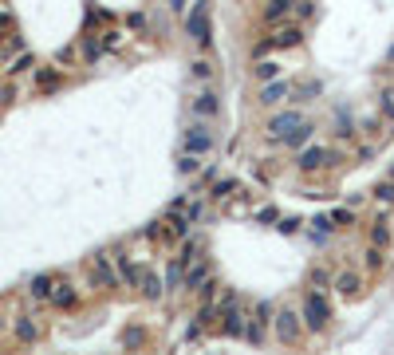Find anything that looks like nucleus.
<instances>
[{"instance_id": "nucleus-25", "label": "nucleus", "mask_w": 394, "mask_h": 355, "mask_svg": "<svg viewBox=\"0 0 394 355\" xmlns=\"http://www.w3.org/2000/svg\"><path fill=\"white\" fill-rule=\"evenodd\" d=\"M378 107H382V114H386V123L394 127V87H386V91H382V99H378Z\"/></svg>"}, {"instance_id": "nucleus-5", "label": "nucleus", "mask_w": 394, "mask_h": 355, "mask_svg": "<svg viewBox=\"0 0 394 355\" xmlns=\"http://www.w3.org/2000/svg\"><path fill=\"white\" fill-rule=\"evenodd\" d=\"M331 158H335V150H328V146H308V150L296 158V166L304 170V174H315V170L331 166Z\"/></svg>"}, {"instance_id": "nucleus-34", "label": "nucleus", "mask_w": 394, "mask_h": 355, "mask_svg": "<svg viewBox=\"0 0 394 355\" xmlns=\"http://www.w3.org/2000/svg\"><path fill=\"white\" fill-rule=\"evenodd\" d=\"M351 221V210H335L331 213V225H347Z\"/></svg>"}, {"instance_id": "nucleus-3", "label": "nucleus", "mask_w": 394, "mask_h": 355, "mask_svg": "<svg viewBox=\"0 0 394 355\" xmlns=\"http://www.w3.org/2000/svg\"><path fill=\"white\" fill-rule=\"evenodd\" d=\"M272 323H276V339H280V343H296V339H299V328H304L299 312H292V308H280Z\"/></svg>"}, {"instance_id": "nucleus-29", "label": "nucleus", "mask_w": 394, "mask_h": 355, "mask_svg": "<svg viewBox=\"0 0 394 355\" xmlns=\"http://www.w3.org/2000/svg\"><path fill=\"white\" fill-rule=\"evenodd\" d=\"M193 75H197V79H209V75H213V64H209V60H193Z\"/></svg>"}, {"instance_id": "nucleus-4", "label": "nucleus", "mask_w": 394, "mask_h": 355, "mask_svg": "<svg viewBox=\"0 0 394 355\" xmlns=\"http://www.w3.org/2000/svg\"><path fill=\"white\" fill-rule=\"evenodd\" d=\"M299 127H304L299 111H280V114H272V119H268V134H272V138H292Z\"/></svg>"}, {"instance_id": "nucleus-36", "label": "nucleus", "mask_w": 394, "mask_h": 355, "mask_svg": "<svg viewBox=\"0 0 394 355\" xmlns=\"http://www.w3.org/2000/svg\"><path fill=\"white\" fill-rule=\"evenodd\" d=\"M378 197H382V201H394V186H378Z\"/></svg>"}, {"instance_id": "nucleus-6", "label": "nucleus", "mask_w": 394, "mask_h": 355, "mask_svg": "<svg viewBox=\"0 0 394 355\" xmlns=\"http://www.w3.org/2000/svg\"><path fill=\"white\" fill-rule=\"evenodd\" d=\"M110 260H114V273H119V280H123V284H130V289H138L142 269H134V260L126 257V253H110Z\"/></svg>"}, {"instance_id": "nucleus-35", "label": "nucleus", "mask_w": 394, "mask_h": 355, "mask_svg": "<svg viewBox=\"0 0 394 355\" xmlns=\"http://www.w3.org/2000/svg\"><path fill=\"white\" fill-rule=\"evenodd\" d=\"M130 28H146V16H142V12H130Z\"/></svg>"}, {"instance_id": "nucleus-15", "label": "nucleus", "mask_w": 394, "mask_h": 355, "mask_svg": "<svg viewBox=\"0 0 394 355\" xmlns=\"http://www.w3.org/2000/svg\"><path fill=\"white\" fill-rule=\"evenodd\" d=\"M359 289H362V276L359 273H339V276H335V292L347 296V300H351V296H359Z\"/></svg>"}, {"instance_id": "nucleus-31", "label": "nucleus", "mask_w": 394, "mask_h": 355, "mask_svg": "<svg viewBox=\"0 0 394 355\" xmlns=\"http://www.w3.org/2000/svg\"><path fill=\"white\" fill-rule=\"evenodd\" d=\"M99 51H103V44L87 40V44H83V60H87V64H95V60H99Z\"/></svg>"}, {"instance_id": "nucleus-12", "label": "nucleus", "mask_w": 394, "mask_h": 355, "mask_svg": "<svg viewBox=\"0 0 394 355\" xmlns=\"http://www.w3.org/2000/svg\"><path fill=\"white\" fill-rule=\"evenodd\" d=\"M186 233H189V221L177 210H170V217L162 221V237H166V241H177V237H186Z\"/></svg>"}, {"instance_id": "nucleus-39", "label": "nucleus", "mask_w": 394, "mask_h": 355, "mask_svg": "<svg viewBox=\"0 0 394 355\" xmlns=\"http://www.w3.org/2000/svg\"><path fill=\"white\" fill-rule=\"evenodd\" d=\"M386 60H391V64H394V44H391V48H386Z\"/></svg>"}, {"instance_id": "nucleus-17", "label": "nucleus", "mask_w": 394, "mask_h": 355, "mask_svg": "<svg viewBox=\"0 0 394 355\" xmlns=\"http://www.w3.org/2000/svg\"><path fill=\"white\" fill-rule=\"evenodd\" d=\"M28 292H32V300H51V292H56V280H51V276H47V273L32 276Z\"/></svg>"}, {"instance_id": "nucleus-33", "label": "nucleus", "mask_w": 394, "mask_h": 355, "mask_svg": "<svg viewBox=\"0 0 394 355\" xmlns=\"http://www.w3.org/2000/svg\"><path fill=\"white\" fill-rule=\"evenodd\" d=\"M233 190H236V186H233V182H221V186H217V190H213V197H221V201H225V197H229V194H233Z\"/></svg>"}, {"instance_id": "nucleus-21", "label": "nucleus", "mask_w": 394, "mask_h": 355, "mask_svg": "<svg viewBox=\"0 0 394 355\" xmlns=\"http://www.w3.org/2000/svg\"><path fill=\"white\" fill-rule=\"evenodd\" d=\"M280 71H284V67L276 64V60H260V64H256V79H260V83L268 87V83L280 79Z\"/></svg>"}, {"instance_id": "nucleus-30", "label": "nucleus", "mask_w": 394, "mask_h": 355, "mask_svg": "<svg viewBox=\"0 0 394 355\" xmlns=\"http://www.w3.org/2000/svg\"><path fill=\"white\" fill-rule=\"evenodd\" d=\"M197 166H201V162L193 158V154H182V158H177V170H182V174H193Z\"/></svg>"}, {"instance_id": "nucleus-14", "label": "nucleus", "mask_w": 394, "mask_h": 355, "mask_svg": "<svg viewBox=\"0 0 394 355\" xmlns=\"http://www.w3.org/2000/svg\"><path fill=\"white\" fill-rule=\"evenodd\" d=\"M217 111H221V103L213 91H201V95L193 99V114H197V119H213Z\"/></svg>"}, {"instance_id": "nucleus-10", "label": "nucleus", "mask_w": 394, "mask_h": 355, "mask_svg": "<svg viewBox=\"0 0 394 355\" xmlns=\"http://www.w3.org/2000/svg\"><path fill=\"white\" fill-rule=\"evenodd\" d=\"M245 328H249V323L236 312V296H225V332H229V336H245Z\"/></svg>"}, {"instance_id": "nucleus-23", "label": "nucleus", "mask_w": 394, "mask_h": 355, "mask_svg": "<svg viewBox=\"0 0 394 355\" xmlns=\"http://www.w3.org/2000/svg\"><path fill=\"white\" fill-rule=\"evenodd\" d=\"M51 304H56V308H71V304H75V289H71V284H56Z\"/></svg>"}, {"instance_id": "nucleus-22", "label": "nucleus", "mask_w": 394, "mask_h": 355, "mask_svg": "<svg viewBox=\"0 0 394 355\" xmlns=\"http://www.w3.org/2000/svg\"><path fill=\"white\" fill-rule=\"evenodd\" d=\"M16 336L24 339V343H36V339H40V328H36V320L20 316V320H16Z\"/></svg>"}, {"instance_id": "nucleus-24", "label": "nucleus", "mask_w": 394, "mask_h": 355, "mask_svg": "<svg viewBox=\"0 0 394 355\" xmlns=\"http://www.w3.org/2000/svg\"><path fill=\"white\" fill-rule=\"evenodd\" d=\"M36 87H40V91H51V87H60V71H56V67H44V71L36 75Z\"/></svg>"}, {"instance_id": "nucleus-32", "label": "nucleus", "mask_w": 394, "mask_h": 355, "mask_svg": "<svg viewBox=\"0 0 394 355\" xmlns=\"http://www.w3.org/2000/svg\"><path fill=\"white\" fill-rule=\"evenodd\" d=\"M28 67H32V56H20V60L8 67V75H20V71H28Z\"/></svg>"}, {"instance_id": "nucleus-11", "label": "nucleus", "mask_w": 394, "mask_h": 355, "mask_svg": "<svg viewBox=\"0 0 394 355\" xmlns=\"http://www.w3.org/2000/svg\"><path fill=\"white\" fill-rule=\"evenodd\" d=\"M209 265H193V269H189L186 273V289H193V292H205V296H209V292H213V284H209Z\"/></svg>"}, {"instance_id": "nucleus-13", "label": "nucleus", "mask_w": 394, "mask_h": 355, "mask_svg": "<svg viewBox=\"0 0 394 355\" xmlns=\"http://www.w3.org/2000/svg\"><path fill=\"white\" fill-rule=\"evenodd\" d=\"M95 276L103 280V289H114V284H119V273H114V265H110V253H99V257H95Z\"/></svg>"}, {"instance_id": "nucleus-7", "label": "nucleus", "mask_w": 394, "mask_h": 355, "mask_svg": "<svg viewBox=\"0 0 394 355\" xmlns=\"http://www.w3.org/2000/svg\"><path fill=\"white\" fill-rule=\"evenodd\" d=\"M189 36L197 40V44H209V8L197 4L193 12H189Z\"/></svg>"}, {"instance_id": "nucleus-28", "label": "nucleus", "mask_w": 394, "mask_h": 355, "mask_svg": "<svg viewBox=\"0 0 394 355\" xmlns=\"http://www.w3.org/2000/svg\"><path fill=\"white\" fill-rule=\"evenodd\" d=\"M308 138H312V127L304 123V127H299L296 134H292V138H284V143H288V146H304V143H308Z\"/></svg>"}, {"instance_id": "nucleus-20", "label": "nucleus", "mask_w": 394, "mask_h": 355, "mask_svg": "<svg viewBox=\"0 0 394 355\" xmlns=\"http://www.w3.org/2000/svg\"><path fill=\"white\" fill-rule=\"evenodd\" d=\"M284 16H292V4H288V0H276V4H268V8H264V16H260V20L280 28V20H284Z\"/></svg>"}, {"instance_id": "nucleus-18", "label": "nucleus", "mask_w": 394, "mask_h": 355, "mask_svg": "<svg viewBox=\"0 0 394 355\" xmlns=\"http://www.w3.org/2000/svg\"><path fill=\"white\" fill-rule=\"evenodd\" d=\"M138 289H142V296H146V300H158V296H162V276L150 273V269H142Z\"/></svg>"}, {"instance_id": "nucleus-27", "label": "nucleus", "mask_w": 394, "mask_h": 355, "mask_svg": "<svg viewBox=\"0 0 394 355\" xmlns=\"http://www.w3.org/2000/svg\"><path fill=\"white\" fill-rule=\"evenodd\" d=\"M362 257H367V269H382V260H386V257H382V249H375V245H371Z\"/></svg>"}, {"instance_id": "nucleus-1", "label": "nucleus", "mask_w": 394, "mask_h": 355, "mask_svg": "<svg viewBox=\"0 0 394 355\" xmlns=\"http://www.w3.org/2000/svg\"><path fill=\"white\" fill-rule=\"evenodd\" d=\"M299 320H304V328H308V332H323V328H328L331 308H328V300H323V292H308V296H304Z\"/></svg>"}, {"instance_id": "nucleus-8", "label": "nucleus", "mask_w": 394, "mask_h": 355, "mask_svg": "<svg viewBox=\"0 0 394 355\" xmlns=\"http://www.w3.org/2000/svg\"><path fill=\"white\" fill-rule=\"evenodd\" d=\"M299 40H304V32H299V24H280L276 32L268 36V44H272V48H296Z\"/></svg>"}, {"instance_id": "nucleus-19", "label": "nucleus", "mask_w": 394, "mask_h": 355, "mask_svg": "<svg viewBox=\"0 0 394 355\" xmlns=\"http://www.w3.org/2000/svg\"><path fill=\"white\" fill-rule=\"evenodd\" d=\"M371 245H375V249H386V245H391V221H386V217L371 221Z\"/></svg>"}, {"instance_id": "nucleus-2", "label": "nucleus", "mask_w": 394, "mask_h": 355, "mask_svg": "<svg viewBox=\"0 0 394 355\" xmlns=\"http://www.w3.org/2000/svg\"><path fill=\"white\" fill-rule=\"evenodd\" d=\"M213 150V130L205 127V123H193V127L182 134V154H193V158H201Z\"/></svg>"}, {"instance_id": "nucleus-26", "label": "nucleus", "mask_w": 394, "mask_h": 355, "mask_svg": "<svg viewBox=\"0 0 394 355\" xmlns=\"http://www.w3.org/2000/svg\"><path fill=\"white\" fill-rule=\"evenodd\" d=\"M296 95H299V103H312V95H319V83L308 79V83H304V87L296 91Z\"/></svg>"}, {"instance_id": "nucleus-38", "label": "nucleus", "mask_w": 394, "mask_h": 355, "mask_svg": "<svg viewBox=\"0 0 394 355\" xmlns=\"http://www.w3.org/2000/svg\"><path fill=\"white\" fill-rule=\"evenodd\" d=\"M0 103H12V87H0Z\"/></svg>"}, {"instance_id": "nucleus-9", "label": "nucleus", "mask_w": 394, "mask_h": 355, "mask_svg": "<svg viewBox=\"0 0 394 355\" xmlns=\"http://www.w3.org/2000/svg\"><path fill=\"white\" fill-rule=\"evenodd\" d=\"M288 95H292V83L288 79H276V83H268V87H260V103L264 107H280Z\"/></svg>"}, {"instance_id": "nucleus-16", "label": "nucleus", "mask_w": 394, "mask_h": 355, "mask_svg": "<svg viewBox=\"0 0 394 355\" xmlns=\"http://www.w3.org/2000/svg\"><path fill=\"white\" fill-rule=\"evenodd\" d=\"M264 323H268V304H260L256 312H252V320H249V328H245V336H249L252 343H260V339H264Z\"/></svg>"}, {"instance_id": "nucleus-37", "label": "nucleus", "mask_w": 394, "mask_h": 355, "mask_svg": "<svg viewBox=\"0 0 394 355\" xmlns=\"http://www.w3.org/2000/svg\"><path fill=\"white\" fill-rule=\"evenodd\" d=\"M280 229H284V233H296L299 221H296V217H288V221H280Z\"/></svg>"}]
</instances>
